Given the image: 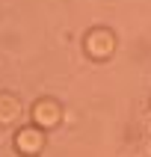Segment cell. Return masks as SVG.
I'll list each match as a JSON object with an SVG mask.
<instances>
[{"label": "cell", "mask_w": 151, "mask_h": 157, "mask_svg": "<svg viewBox=\"0 0 151 157\" xmlns=\"http://www.w3.org/2000/svg\"><path fill=\"white\" fill-rule=\"evenodd\" d=\"M33 119L42 128H53V124L59 122V107H56V101H39L33 107Z\"/></svg>", "instance_id": "cell-1"}, {"label": "cell", "mask_w": 151, "mask_h": 157, "mask_svg": "<svg viewBox=\"0 0 151 157\" xmlns=\"http://www.w3.org/2000/svg\"><path fill=\"white\" fill-rule=\"evenodd\" d=\"M42 133L36 131V128H27V131L18 133V140H15V148L21 151V154H36V151L42 148Z\"/></svg>", "instance_id": "cell-2"}, {"label": "cell", "mask_w": 151, "mask_h": 157, "mask_svg": "<svg viewBox=\"0 0 151 157\" xmlns=\"http://www.w3.org/2000/svg\"><path fill=\"white\" fill-rule=\"evenodd\" d=\"M15 116H18V104L9 95H3V98H0V122L6 124V122H12Z\"/></svg>", "instance_id": "cell-3"}]
</instances>
